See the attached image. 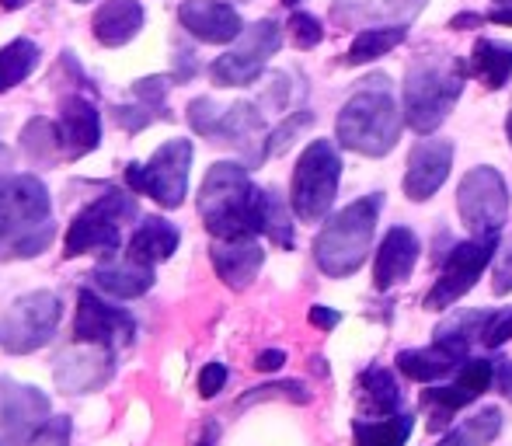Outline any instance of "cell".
<instances>
[{"mask_svg": "<svg viewBox=\"0 0 512 446\" xmlns=\"http://www.w3.org/2000/svg\"><path fill=\"white\" fill-rule=\"evenodd\" d=\"M53 203L39 178H0V262L35 258L53 244Z\"/></svg>", "mask_w": 512, "mask_h": 446, "instance_id": "6da1fadb", "label": "cell"}, {"mask_svg": "<svg viewBox=\"0 0 512 446\" xmlns=\"http://www.w3.org/2000/svg\"><path fill=\"white\" fill-rule=\"evenodd\" d=\"M467 81V67L460 56L446 49L418 53L408 63L405 74V119L415 133H432L446 122V115L457 105Z\"/></svg>", "mask_w": 512, "mask_h": 446, "instance_id": "7a4b0ae2", "label": "cell"}, {"mask_svg": "<svg viewBox=\"0 0 512 446\" xmlns=\"http://www.w3.org/2000/svg\"><path fill=\"white\" fill-rule=\"evenodd\" d=\"M338 143L363 157H384L401 136V112L387 77L363 81V88L342 105L335 122Z\"/></svg>", "mask_w": 512, "mask_h": 446, "instance_id": "3957f363", "label": "cell"}, {"mask_svg": "<svg viewBox=\"0 0 512 446\" xmlns=\"http://www.w3.org/2000/svg\"><path fill=\"white\" fill-rule=\"evenodd\" d=\"M258 192L248 171L234 161H220L209 168L199 189V217L206 230L220 241L258 234Z\"/></svg>", "mask_w": 512, "mask_h": 446, "instance_id": "277c9868", "label": "cell"}, {"mask_svg": "<svg viewBox=\"0 0 512 446\" xmlns=\"http://www.w3.org/2000/svg\"><path fill=\"white\" fill-rule=\"evenodd\" d=\"M380 206H384L380 196L356 199V203L345 206L342 213H335V217L324 223V230L314 241L317 269H321L324 276L345 279L370 258V244H373V230H377Z\"/></svg>", "mask_w": 512, "mask_h": 446, "instance_id": "5b68a950", "label": "cell"}, {"mask_svg": "<svg viewBox=\"0 0 512 446\" xmlns=\"http://www.w3.org/2000/svg\"><path fill=\"white\" fill-rule=\"evenodd\" d=\"M136 217V199L122 189H105L91 206H84L67 230L63 255H112L122 241V223Z\"/></svg>", "mask_w": 512, "mask_h": 446, "instance_id": "8992f818", "label": "cell"}, {"mask_svg": "<svg viewBox=\"0 0 512 446\" xmlns=\"http://www.w3.org/2000/svg\"><path fill=\"white\" fill-rule=\"evenodd\" d=\"M338 178H342V157H338L335 143L314 140L304 150V157H300L297 171H293V213L307 223L321 220L331 210V203H335Z\"/></svg>", "mask_w": 512, "mask_h": 446, "instance_id": "52a82bcc", "label": "cell"}, {"mask_svg": "<svg viewBox=\"0 0 512 446\" xmlns=\"http://www.w3.org/2000/svg\"><path fill=\"white\" fill-rule=\"evenodd\" d=\"M189 171H192V140H168L154 150L147 164H129L126 182L133 192L150 196L164 210H175L185 203L189 192Z\"/></svg>", "mask_w": 512, "mask_h": 446, "instance_id": "ba28073f", "label": "cell"}, {"mask_svg": "<svg viewBox=\"0 0 512 446\" xmlns=\"http://www.w3.org/2000/svg\"><path fill=\"white\" fill-rule=\"evenodd\" d=\"M457 213L474 237H499L509 220V189L495 168H474L460 178Z\"/></svg>", "mask_w": 512, "mask_h": 446, "instance_id": "9c48e42d", "label": "cell"}, {"mask_svg": "<svg viewBox=\"0 0 512 446\" xmlns=\"http://www.w3.org/2000/svg\"><path fill=\"white\" fill-rule=\"evenodd\" d=\"M279 46H283V28L269 18L255 21V25L244 28V32L237 35L234 46L209 67V74H213V81L220 84V88H244V84H255L258 74L265 70V63L279 53Z\"/></svg>", "mask_w": 512, "mask_h": 446, "instance_id": "30bf717a", "label": "cell"}, {"mask_svg": "<svg viewBox=\"0 0 512 446\" xmlns=\"http://www.w3.org/2000/svg\"><path fill=\"white\" fill-rule=\"evenodd\" d=\"M63 318V304L56 293L35 290L25 293L11 304V311L4 314V325H0V345H4L11 356H25L35 352L56 335V325Z\"/></svg>", "mask_w": 512, "mask_h": 446, "instance_id": "8fae6325", "label": "cell"}, {"mask_svg": "<svg viewBox=\"0 0 512 446\" xmlns=\"http://www.w3.org/2000/svg\"><path fill=\"white\" fill-rule=\"evenodd\" d=\"M499 251V237H474V241H464L450 251L443 272H439L436 286L425 297V307L432 311H443V307H453L467 290L474 286V279L485 272V265L492 262V255Z\"/></svg>", "mask_w": 512, "mask_h": 446, "instance_id": "7c38bea8", "label": "cell"}, {"mask_svg": "<svg viewBox=\"0 0 512 446\" xmlns=\"http://www.w3.org/2000/svg\"><path fill=\"white\" fill-rule=\"evenodd\" d=\"M492 384H495V359H467V363L457 370V377H453V384L425 391L422 408L429 412L432 433L450 426L453 415H457L464 405H471V401H478Z\"/></svg>", "mask_w": 512, "mask_h": 446, "instance_id": "4fadbf2b", "label": "cell"}, {"mask_svg": "<svg viewBox=\"0 0 512 446\" xmlns=\"http://www.w3.org/2000/svg\"><path fill=\"white\" fill-rule=\"evenodd\" d=\"M49 422V398L32 384L0 377V446H28Z\"/></svg>", "mask_w": 512, "mask_h": 446, "instance_id": "5bb4252c", "label": "cell"}, {"mask_svg": "<svg viewBox=\"0 0 512 446\" xmlns=\"http://www.w3.org/2000/svg\"><path fill=\"white\" fill-rule=\"evenodd\" d=\"M136 338V321L122 307L105 304L98 293L84 290L77 297L74 342L77 345H102V349H122Z\"/></svg>", "mask_w": 512, "mask_h": 446, "instance_id": "9a60e30c", "label": "cell"}, {"mask_svg": "<svg viewBox=\"0 0 512 446\" xmlns=\"http://www.w3.org/2000/svg\"><path fill=\"white\" fill-rule=\"evenodd\" d=\"M453 164V143L450 140H418L408 157L405 171V196L422 203L439 192Z\"/></svg>", "mask_w": 512, "mask_h": 446, "instance_id": "2e32d148", "label": "cell"}, {"mask_svg": "<svg viewBox=\"0 0 512 446\" xmlns=\"http://www.w3.org/2000/svg\"><path fill=\"white\" fill-rule=\"evenodd\" d=\"M115 373L112 349L91 345V349H70L56 359V387L67 394H91L105 387Z\"/></svg>", "mask_w": 512, "mask_h": 446, "instance_id": "e0dca14e", "label": "cell"}, {"mask_svg": "<svg viewBox=\"0 0 512 446\" xmlns=\"http://www.w3.org/2000/svg\"><path fill=\"white\" fill-rule=\"evenodd\" d=\"M467 352L471 345L460 342V338H450V335H436V342L429 349H408L398 356V370L405 377L418 380V384H432V380H443L450 373H457L460 366L467 363Z\"/></svg>", "mask_w": 512, "mask_h": 446, "instance_id": "ac0fdd59", "label": "cell"}, {"mask_svg": "<svg viewBox=\"0 0 512 446\" xmlns=\"http://www.w3.org/2000/svg\"><path fill=\"white\" fill-rule=\"evenodd\" d=\"M429 0H335L331 18L345 28H384L408 25L422 14Z\"/></svg>", "mask_w": 512, "mask_h": 446, "instance_id": "d6986e66", "label": "cell"}, {"mask_svg": "<svg viewBox=\"0 0 512 446\" xmlns=\"http://www.w3.org/2000/svg\"><path fill=\"white\" fill-rule=\"evenodd\" d=\"M56 133H60L63 157H84L98 147L102 140V112L81 95H70L60 102V119H56Z\"/></svg>", "mask_w": 512, "mask_h": 446, "instance_id": "ffe728a7", "label": "cell"}, {"mask_svg": "<svg viewBox=\"0 0 512 446\" xmlns=\"http://www.w3.org/2000/svg\"><path fill=\"white\" fill-rule=\"evenodd\" d=\"M178 21L189 35H196L199 42H213V46L234 42L244 32L241 14L223 0H182Z\"/></svg>", "mask_w": 512, "mask_h": 446, "instance_id": "44dd1931", "label": "cell"}, {"mask_svg": "<svg viewBox=\"0 0 512 446\" xmlns=\"http://www.w3.org/2000/svg\"><path fill=\"white\" fill-rule=\"evenodd\" d=\"M418 251H422L418 237L408 227H394L384 237V244L377 251V262H373V283H377V290H391V286L405 283L411 272H415Z\"/></svg>", "mask_w": 512, "mask_h": 446, "instance_id": "7402d4cb", "label": "cell"}, {"mask_svg": "<svg viewBox=\"0 0 512 446\" xmlns=\"http://www.w3.org/2000/svg\"><path fill=\"white\" fill-rule=\"evenodd\" d=\"M265 262V251L255 237H234V241H220L213 248V269L230 290H244L251 279L258 276Z\"/></svg>", "mask_w": 512, "mask_h": 446, "instance_id": "603a6c76", "label": "cell"}, {"mask_svg": "<svg viewBox=\"0 0 512 446\" xmlns=\"http://www.w3.org/2000/svg\"><path fill=\"white\" fill-rule=\"evenodd\" d=\"M91 28L102 46H126L143 28V4L140 0H105L91 18Z\"/></svg>", "mask_w": 512, "mask_h": 446, "instance_id": "cb8c5ba5", "label": "cell"}, {"mask_svg": "<svg viewBox=\"0 0 512 446\" xmlns=\"http://www.w3.org/2000/svg\"><path fill=\"white\" fill-rule=\"evenodd\" d=\"M95 286H102L108 297H119V300H133L143 297V293L154 286V265L147 262H136V258H112V262L98 265L91 272Z\"/></svg>", "mask_w": 512, "mask_h": 446, "instance_id": "d4e9b609", "label": "cell"}, {"mask_svg": "<svg viewBox=\"0 0 512 446\" xmlns=\"http://www.w3.org/2000/svg\"><path fill=\"white\" fill-rule=\"evenodd\" d=\"M178 241H182V234H178L175 223H168L161 217H150V220L140 223V230H136L133 237H129L126 255L136 258V262L157 265V262H168V258L175 255Z\"/></svg>", "mask_w": 512, "mask_h": 446, "instance_id": "484cf974", "label": "cell"}, {"mask_svg": "<svg viewBox=\"0 0 512 446\" xmlns=\"http://www.w3.org/2000/svg\"><path fill=\"white\" fill-rule=\"evenodd\" d=\"M262 133H265V119H262V112H258V105L237 102V105H230V109H223L213 136L220 143H234V147L248 150L255 140H262Z\"/></svg>", "mask_w": 512, "mask_h": 446, "instance_id": "4316f807", "label": "cell"}, {"mask_svg": "<svg viewBox=\"0 0 512 446\" xmlns=\"http://www.w3.org/2000/svg\"><path fill=\"white\" fill-rule=\"evenodd\" d=\"M471 74L485 84L488 91H499L512 77V46L495 39H478L471 53Z\"/></svg>", "mask_w": 512, "mask_h": 446, "instance_id": "83f0119b", "label": "cell"}, {"mask_svg": "<svg viewBox=\"0 0 512 446\" xmlns=\"http://www.w3.org/2000/svg\"><path fill=\"white\" fill-rule=\"evenodd\" d=\"M359 401L370 408L373 415H394L401 408V387L391 370L384 366H370L359 377Z\"/></svg>", "mask_w": 512, "mask_h": 446, "instance_id": "f1b7e54d", "label": "cell"}, {"mask_svg": "<svg viewBox=\"0 0 512 446\" xmlns=\"http://www.w3.org/2000/svg\"><path fill=\"white\" fill-rule=\"evenodd\" d=\"M408 35L405 25H384V28H363V32L352 39L349 53H345V63L349 67H359V63H373L380 56H387L394 46H401Z\"/></svg>", "mask_w": 512, "mask_h": 446, "instance_id": "f546056e", "label": "cell"}, {"mask_svg": "<svg viewBox=\"0 0 512 446\" xmlns=\"http://www.w3.org/2000/svg\"><path fill=\"white\" fill-rule=\"evenodd\" d=\"M35 67H39V46L32 39H14L0 46V95L28 81Z\"/></svg>", "mask_w": 512, "mask_h": 446, "instance_id": "4dcf8cb0", "label": "cell"}, {"mask_svg": "<svg viewBox=\"0 0 512 446\" xmlns=\"http://www.w3.org/2000/svg\"><path fill=\"white\" fill-rule=\"evenodd\" d=\"M258 234H265L279 248H293V223L286 203L276 192H258Z\"/></svg>", "mask_w": 512, "mask_h": 446, "instance_id": "1f68e13d", "label": "cell"}, {"mask_svg": "<svg viewBox=\"0 0 512 446\" xmlns=\"http://www.w3.org/2000/svg\"><path fill=\"white\" fill-rule=\"evenodd\" d=\"M411 433V419L401 412L384 419H359L356 422V446H405Z\"/></svg>", "mask_w": 512, "mask_h": 446, "instance_id": "d6a6232c", "label": "cell"}, {"mask_svg": "<svg viewBox=\"0 0 512 446\" xmlns=\"http://www.w3.org/2000/svg\"><path fill=\"white\" fill-rule=\"evenodd\" d=\"M21 147H25V154L32 157V161L46 164L53 161L56 154H63L60 150V133H56V122L49 119H32L25 129H21Z\"/></svg>", "mask_w": 512, "mask_h": 446, "instance_id": "836d02e7", "label": "cell"}, {"mask_svg": "<svg viewBox=\"0 0 512 446\" xmlns=\"http://www.w3.org/2000/svg\"><path fill=\"white\" fill-rule=\"evenodd\" d=\"M460 433H464L474 446L492 443L495 436L502 433V412H499V408H481V412H474L471 419H464Z\"/></svg>", "mask_w": 512, "mask_h": 446, "instance_id": "e575fe53", "label": "cell"}, {"mask_svg": "<svg viewBox=\"0 0 512 446\" xmlns=\"http://www.w3.org/2000/svg\"><path fill=\"white\" fill-rule=\"evenodd\" d=\"M310 122H314V112L290 115V119H286L283 126L272 129V133H269V140H265V157H279L283 150H290L293 140H297V133H300V129H307Z\"/></svg>", "mask_w": 512, "mask_h": 446, "instance_id": "d590c367", "label": "cell"}, {"mask_svg": "<svg viewBox=\"0 0 512 446\" xmlns=\"http://www.w3.org/2000/svg\"><path fill=\"white\" fill-rule=\"evenodd\" d=\"M269 398H283V401H297V405H307L310 394H307L304 384H297V380H286V384L255 387L248 398H241V405H255V401H269Z\"/></svg>", "mask_w": 512, "mask_h": 446, "instance_id": "8d00e7d4", "label": "cell"}, {"mask_svg": "<svg viewBox=\"0 0 512 446\" xmlns=\"http://www.w3.org/2000/svg\"><path fill=\"white\" fill-rule=\"evenodd\" d=\"M290 39H293V46L297 49H314L317 42L324 39V32H321V21L314 18V14H304V11H297L290 18Z\"/></svg>", "mask_w": 512, "mask_h": 446, "instance_id": "74e56055", "label": "cell"}, {"mask_svg": "<svg viewBox=\"0 0 512 446\" xmlns=\"http://www.w3.org/2000/svg\"><path fill=\"white\" fill-rule=\"evenodd\" d=\"M112 119L119 122L122 129H129V133H140L143 126H150V122L157 119V109H150V105H115L112 109Z\"/></svg>", "mask_w": 512, "mask_h": 446, "instance_id": "f35d334b", "label": "cell"}, {"mask_svg": "<svg viewBox=\"0 0 512 446\" xmlns=\"http://www.w3.org/2000/svg\"><path fill=\"white\" fill-rule=\"evenodd\" d=\"M220 115H223V109H216L213 98H196V102L189 105L192 129H196V133H203V136H213L216 133V122H220Z\"/></svg>", "mask_w": 512, "mask_h": 446, "instance_id": "ab89813d", "label": "cell"}, {"mask_svg": "<svg viewBox=\"0 0 512 446\" xmlns=\"http://www.w3.org/2000/svg\"><path fill=\"white\" fill-rule=\"evenodd\" d=\"M70 433H74V422L67 415H60V419H49L28 446H70Z\"/></svg>", "mask_w": 512, "mask_h": 446, "instance_id": "60d3db41", "label": "cell"}, {"mask_svg": "<svg viewBox=\"0 0 512 446\" xmlns=\"http://www.w3.org/2000/svg\"><path fill=\"white\" fill-rule=\"evenodd\" d=\"M509 338H512V307H509V311H499V314H488L485 332H481V342L495 349V345L509 342Z\"/></svg>", "mask_w": 512, "mask_h": 446, "instance_id": "b9f144b4", "label": "cell"}, {"mask_svg": "<svg viewBox=\"0 0 512 446\" xmlns=\"http://www.w3.org/2000/svg\"><path fill=\"white\" fill-rule=\"evenodd\" d=\"M168 88H171V84L164 81V77H143V81L133 84V95L140 98L143 105H150V109H161Z\"/></svg>", "mask_w": 512, "mask_h": 446, "instance_id": "7bdbcfd3", "label": "cell"}, {"mask_svg": "<svg viewBox=\"0 0 512 446\" xmlns=\"http://www.w3.org/2000/svg\"><path fill=\"white\" fill-rule=\"evenodd\" d=\"M223 384H227V366H223V363H209L206 370L199 373V394H203V398L220 394Z\"/></svg>", "mask_w": 512, "mask_h": 446, "instance_id": "ee69618b", "label": "cell"}, {"mask_svg": "<svg viewBox=\"0 0 512 446\" xmlns=\"http://www.w3.org/2000/svg\"><path fill=\"white\" fill-rule=\"evenodd\" d=\"M492 290L499 293V297H506V293H512V248H506L499 255V265H495V283Z\"/></svg>", "mask_w": 512, "mask_h": 446, "instance_id": "f6af8a7d", "label": "cell"}, {"mask_svg": "<svg viewBox=\"0 0 512 446\" xmlns=\"http://www.w3.org/2000/svg\"><path fill=\"white\" fill-rule=\"evenodd\" d=\"M495 391L499 394H512V359H495Z\"/></svg>", "mask_w": 512, "mask_h": 446, "instance_id": "bcb514c9", "label": "cell"}, {"mask_svg": "<svg viewBox=\"0 0 512 446\" xmlns=\"http://www.w3.org/2000/svg\"><path fill=\"white\" fill-rule=\"evenodd\" d=\"M283 363H286V352L283 349H269V352H262V356L255 359V366H258V370H265V373L279 370Z\"/></svg>", "mask_w": 512, "mask_h": 446, "instance_id": "7dc6e473", "label": "cell"}, {"mask_svg": "<svg viewBox=\"0 0 512 446\" xmlns=\"http://www.w3.org/2000/svg\"><path fill=\"white\" fill-rule=\"evenodd\" d=\"M310 321H314L317 328H335L338 321H342V314L328 311V307H314V311H310Z\"/></svg>", "mask_w": 512, "mask_h": 446, "instance_id": "c3c4849f", "label": "cell"}, {"mask_svg": "<svg viewBox=\"0 0 512 446\" xmlns=\"http://www.w3.org/2000/svg\"><path fill=\"white\" fill-rule=\"evenodd\" d=\"M196 74V56L192 53H178V70H175V81H185V77Z\"/></svg>", "mask_w": 512, "mask_h": 446, "instance_id": "681fc988", "label": "cell"}, {"mask_svg": "<svg viewBox=\"0 0 512 446\" xmlns=\"http://www.w3.org/2000/svg\"><path fill=\"white\" fill-rule=\"evenodd\" d=\"M216 440H220V426L216 422H209V426L203 429V436H199L196 446H216Z\"/></svg>", "mask_w": 512, "mask_h": 446, "instance_id": "f907efd6", "label": "cell"}, {"mask_svg": "<svg viewBox=\"0 0 512 446\" xmlns=\"http://www.w3.org/2000/svg\"><path fill=\"white\" fill-rule=\"evenodd\" d=\"M488 21H495V25H509L512 28V4L509 7H499V11L488 14Z\"/></svg>", "mask_w": 512, "mask_h": 446, "instance_id": "816d5d0a", "label": "cell"}, {"mask_svg": "<svg viewBox=\"0 0 512 446\" xmlns=\"http://www.w3.org/2000/svg\"><path fill=\"white\" fill-rule=\"evenodd\" d=\"M439 446H474V443L467 440V436H464V433H460V429H457V433H450V436H446V440L439 443Z\"/></svg>", "mask_w": 512, "mask_h": 446, "instance_id": "f5cc1de1", "label": "cell"}, {"mask_svg": "<svg viewBox=\"0 0 512 446\" xmlns=\"http://www.w3.org/2000/svg\"><path fill=\"white\" fill-rule=\"evenodd\" d=\"M0 4H4V7H7V11H18V7L32 4V0H0Z\"/></svg>", "mask_w": 512, "mask_h": 446, "instance_id": "db71d44e", "label": "cell"}, {"mask_svg": "<svg viewBox=\"0 0 512 446\" xmlns=\"http://www.w3.org/2000/svg\"><path fill=\"white\" fill-rule=\"evenodd\" d=\"M7 157H11V150H7L4 143H0V161H7Z\"/></svg>", "mask_w": 512, "mask_h": 446, "instance_id": "11a10c76", "label": "cell"}, {"mask_svg": "<svg viewBox=\"0 0 512 446\" xmlns=\"http://www.w3.org/2000/svg\"><path fill=\"white\" fill-rule=\"evenodd\" d=\"M506 133H509V140H512V112H509V119H506Z\"/></svg>", "mask_w": 512, "mask_h": 446, "instance_id": "9f6ffc18", "label": "cell"}, {"mask_svg": "<svg viewBox=\"0 0 512 446\" xmlns=\"http://www.w3.org/2000/svg\"><path fill=\"white\" fill-rule=\"evenodd\" d=\"M495 4H502V7H509V4H512V0H495Z\"/></svg>", "mask_w": 512, "mask_h": 446, "instance_id": "6f0895ef", "label": "cell"}, {"mask_svg": "<svg viewBox=\"0 0 512 446\" xmlns=\"http://www.w3.org/2000/svg\"><path fill=\"white\" fill-rule=\"evenodd\" d=\"M286 4H290V7H293V4H300V0H286Z\"/></svg>", "mask_w": 512, "mask_h": 446, "instance_id": "680465c9", "label": "cell"}, {"mask_svg": "<svg viewBox=\"0 0 512 446\" xmlns=\"http://www.w3.org/2000/svg\"><path fill=\"white\" fill-rule=\"evenodd\" d=\"M77 4H81V0H77Z\"/></svg>", "mask_w": 512, "mask_h": 446, "instance_id": "91938a15", "label": "cell"}, {"mask_svg": "<svg viewBox=\"0 0 512 446\" xmlns=\"http://www.w3.org/2000/svg\"><path fill=\"white\" fill-rule=\"evenodd\" d=\"M509 398H512V394H509Z\"/></svg>", "mask_w": 512, "mask_h": 446, "instance_id": "94428289", "label": "cell"}]
</instances>
